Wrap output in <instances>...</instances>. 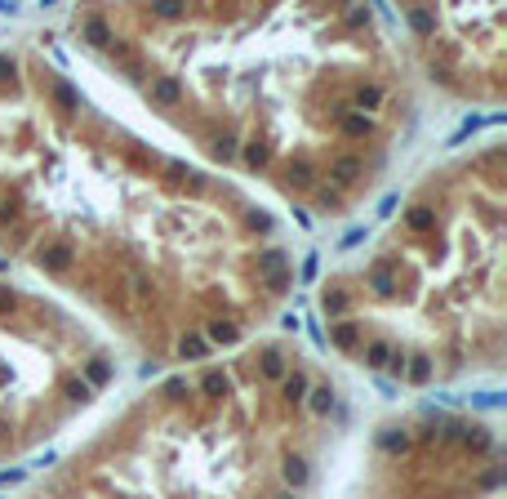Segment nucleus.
<instances>
[{"mask_svg":"<svg viewBox=\"0 0 507 499\" xmlns=\"http://www.w3.org/2000/svg\"><path fill=\"white\" fill-rule=\"evenodd\" d=\"M80 36L89 41V45H98V49H103V45H111V27H107V23L94 14V18H84V23H80Z\"/></svg>","mask_w":507,"mask_h":499,"instance_id":"f257e3e1","label":"nucleus"},{"mask_svg":"<svg viewBox=\"0 0 507 499\" xmlns=\"http://www.w3.org/2000/svg\"><path fill=\"white\" fill-rule=\"evenodd\" d=\"M258 272H263L267 281L285 277V254H280V249H263V254H258Z\"/></svg>","mask_w":507,"mask_h":499,"instance_id":"f03ea898","label":"nucleus"},{"mask_svg":"<svg viewBox=\"0 0 507 499\" xmlns=\"http://www.w3.org/2000/svg\"><path fill=\"white\" fill-rule=\"evenodd\" d=\"M40 263L49 272H67V263H72V245H49L45 254H40Z\"/></svg>","mask_w":507,"mask_h":499,"instance_id":"7ed1b4c3","label":"nucleus"},{"mask_svg":"<svg viewBox=\"0 0 507 499\" xmlns=\"http://www.w3.org/2000/svg\"><path fill=\"white\" fill-rule=\"evenodd\" d=\"M369 286H374V294H392L396 290V281H392V268H387V263H374V268H369Z\"/></svg>","mask_w":507,"mask_h":499,"instance_id":"20e7f679","label":"nucleus"},{"mask_svg":"<svg viewBox=\"0 0 507 499\" xmlns=\"http://www.w3.org/2000/svg\"><path fill=\"white\" fill-rule=\"evenodd\" d=\"M356 174H361V161H356V156H343V161L329 165V178H334V183H351Z\"/></svg>","mask_w":507,"mask_h":499,"instance_id":"39448f33","label":"nucleus"},{"mask_svg":"<svg viewBox=\"0 0 507 499\" xmlns=\"http://www.w3.org/2000/svg\"><path fill=\"white\" fill-rule=\"evenodd\" d=\"M285 481L298 490L302 481H307V459H298V455H285Z\"/></svg>","mask_w":507,"mask_h":499,"instance_id":"423d86ee","label":"nucleus"},{"mask_svg":"<svg viewBox=\"0 0 507 499\" xmlns=\"http://www.w3.org/2000/svg\"><path fill=\"white\" fill-rule=\"evenodd\" d=\"M387 357H392V343H369L365 348V365H369V370H383V365H387Z\"/></svg>","mask_w":507,"mask_h":499,"instance_id":"0eeeda50","label":"nucleus"},{"mask_svg":"<svg viewBox=\"0 0 507 499\" xmlns=\"http://www.w3.org/2000/svg\"><path fill=\"white\" fill-rule=\"evenodd\" d=\"M405 219H410V227H414V232H427V227L436 223V214H432V205H414L410 214H405Z\"/></svg>","mask_w":507,"mask_h":499,"instance_id":"6e6552de","label":"nucleus"},{"mask_svg":"<svg viewBox=\"0 0 507 499\" xmlns=\"http://www.w3.org/2000/svg\"><path fill=\"white\" fill-rule=\"evenodd\" d=\"M151 98H156V103H178V80H156V85H151Z\"/></svg>","mask_w":507,"mask_h":499,"instance_id":"1a4fd4ad","label":"nucleus"},{"mask_svg":"<svg viewBox=\"0 0 507 499\" xmlns=\"http://www.w3.org/2000/svg\"><path fill=\"white\" fill-rule=\"evenodd\" d=\"M280 388H285V397H290V402H302V392H307V379L294 370V375H285V379H280Z\"/></svg>","mask_w":507,"mask_h":499,"instance_id":"9d476101","label":"nucleus"},{"mask_svg":"<svg viewBox=\"0 0 507 499\" xmlns=\"http://www.w3.org/2000/svg\"><path fill=\"white\" fill-rule=\"evenodd\" d=\"M356 339H361V335H356V326H351V321L334 326V343H338V348H347V353H351V348H356Z\"/></svg>","mask_w":507,"mask_h":499,"instance_id":"9b49d317","label":"nucleus"},{"mask_svg":"<svg viewBox=\"0 0 507 499\" xmlns=\"http://www.w3.org/2000/svg\"><path fill=\"white\" fill-rule=\"evenodd\" d=\"M54 98H58V107H67V112H76V90L67 85V80H54Z\"/></svg>","mask_w":507,"mask_h":499,"instance_id":"f8f14e48","label":"nucleus"},{"mask_svg":"<svg viewBox=\"0 0 507 499\" xmlns=\"http://www.w3.org/2000/svg\"><path fill=\"white\" fill-rule=\"evenodd\" d=\"M356 103H361V107H378V103H383V90H378V85H361V90H356Z\"/></svg>","mask_w":507,"mask_h":499,"instance_id":"ddd939ff","label":"nucleus"},{"mask_svg":"<svg viewBox=\"0 0 507 499\" xmlns=\"http://www.w3.org/2000/svg\"><path fill=\"white\" fill-rule=\"evenodd\" d=\"M427 375H432L427 357H414V361H410V384H427Z\"/></svg>","mask_w":507,"mask_h":499,"instance_id":"4468645a","label":"nucleus"},{"mask_svg":"<svg viewBox=\"0 0 507 499\" xmlns=\"http://www.w3.org/2000/svg\"><path fill=\"white\" fill-rule=\"evenodd\" d=\"M209 339H214V343H236V330H231L227 321H218V326H209Z\"/></svg>","mask_w":507,"mask_h":499,"instance_id":"2eb2a0df","label":"nucleus"},{"mask_svg":"<svg viewBox=\"0 0 507 499\" xmlns=\"http://www.w3.org/2000/svg\"><path fill=\"white\" fill-rule=\"evenodd\" d=\"M329 406H334V392H329V388H316V392H312V410H316V414H325Z\"/></svg>","mask_w":507,"mask_h":499,"instance_id":"dca6fc26","label":"nucleus"},{"mask_svg":"<svg viewBox=\"0 0 507 499\" xmlns=\"http://www.w3.org/2000/svg\"><path fill=\"white\" fill-rule=\"evenodd\" d=\"M343 129H347L351 139H361L365 129H369V121H365V116H343Z\"/></svg>","mask_w":507,"mask_h":499,"instance_id":"f3484780","label":"nucleus"},{"mask_svg":"<svg viewBox=\"0 0 507 499\" xmlns=\"http://www.w3.org/2000/svg\"><path fill=\"white\" fill-rule=\"evenodd\" d=\"M263 370L272 375V379H285V361H280V353H267V361H263Z\"/></svg>","mask_w":507,"mask_h":499,"instance_id":"a211bd4d","label":"nucleus"},{"mask_svg":"<svg viewBox=\"0 0 507 499\" xmlns=\"http://www.w3.org/2000/svg\"><path fill=\"white\" fill-rule=\"evenodd\" d=\"M290 178H298L302 188H307V178H312V165H307V161H294V165H290Z\"/></svg>","mask_w":507,"mask_h":499,"instance_id":"6ab92c4d","label":"nucleus"},{"mask_svg":"<svg viewBox=\"0 0 507 499\" xmlns=\"http://www.w3.org/2000/svg\"><path fill=\"white\" fill-rule=\"evenodd\" d=\"M214 152L223 156V161H231V156H236V139H231V134H227V139H218V143H214Z\"/></svg>","mask_w":507,"mask_h":499,"instance_id":"aec40b11","label":"nucleus"},{"mask_svg":"<svg viewBox=\"0 0 507 499\" xmlns=\"http://www.w3.org/2000/svg\"><path fill=\"white\" fill-rule=\"evenodd\" d=\"M178 353H182V357H200V353H205V343H200V339H182Z\"/></svg>","mask_w":507,"mask_h":499,"instance_id":"412c9836","label":"nucleus"},{"mask_svg":"<svg viewBox=\"0 0 507 499\" xmlns=\"http://www.w3.org/2000/svg\"><path fill=\"white\" fill-rule=\"evenodd\" d=\"M410 23H414L418 31H432V14H427V9H414V14H410Z\"/></svg>","mask_w":507,"mask_h":499,"instance_id":"4be33fe9","label":"nucleus"},{"mask_svg":"<svg viewBox=\"0 0 507 499\" xmlns=\"http://www.w3.org/2000/svg\"><path fill=\"white\" fill-rule=\"evenodd\" d=\"M107 375H111V370H107L103 361H94V365H89V379H94V384H107Z\"/></svg>","mask_w":507,"mask_h":499,"instance_id":"5701e85b","label":"nucleus"},{"mask_svg":"<svg viewBox=\"0 0 507 499\" xmlns=\"http://www.w3.org/2000/svg\"><path fill=\"white\" fill-rule=\"evenodd\" d=\"M67 392H72L76 402H84V397H89V384H80V379H72V384H67Z\"/></svg>","mask_w":507,"mask_h":499,"instance_id":"b1692460","label":"nucleus"},{"mask_svg":"<svg viewBox=\"0 0 507 499\" xmlns=\"http://www.w3.org/2000/svg\"><path fill=\"white\" fill-rule=\"evenodd\" d=\"M347 308V299L343 294H334V299H325V312H343Z\"/></svg>","mask_w":507,"mask_h":499,"instance_id":"393cba45","label":"nucleus"},{"mask_svg":"<svg viewBox=\"0 0 507 499\" xmlns=\"http://www.w3.org/2000/svg\"><path fill=\"white\" fill-rule=\"evenodd\" d=\"M9 76H13V58L0 54V80H9Z\"/></svg>","mask_w":507,"mask_h":499,"instance_id":"a878e982","label":"nucleus"},{"mask_svg":"<svg viewBox=\"0 0 507 499\" xmlns=\"http://www.w3.org/2000/svg\"><path fill=\"white\" fill-rule=\"evenodd\" d=\"M223 388V375H205V392H218Z\"/></svg>","mask_w":507,"mask_h":499,"instance_id":"bb28decb","label":"nucleus"},{"mask_svg":"<svg viewBox=\"0 0 507 499\" xmlns=\"http://www.w3.org/2000/svg\"><path fill=\"white\" fill-rule=\"evenodd\" d=\"M9 308H13V294H9L5 286H0V312H9Z\"/></svg>","mask_w":507,"mask_h":499,"instance_id":"cd10ccee","label":"nucleus"}]
</instances>
